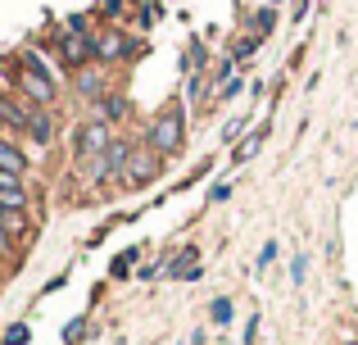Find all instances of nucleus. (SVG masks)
I'll return each mask as SVG.
<instances>
[{
    "label": "nucleus",
    "instance_id": "nucleus-1",
    "mask_svg": "<svg viewBox=\"0 0 358 345\" xmlns=\"http://www.w3.org/2000/svg\"><path fill=\"white\" fill-rule=\"evenodd\" d=\"M145 141H150V150H155L159 160H173V155H182V146H186V105H182V100L164 105L155 118H150Z\"/></svg>",
    "mask_w": 358,
    "mask_h": 345
},
{
    "label": "nucleus",
    "instance_id": "nucleus-2",
    "mask_svg": "<svg viewBox=\"0 0 358 345\" xmlns=\"http://www.w3.org/2000/svg\"><path fill=\"white\" fill-rule=\"evenodd\" d=\"M91 55H96V64H105V69H122L127 59L141 55V41L127 27H96V32H91Z\"/></svg>",
    "mask_w": 358,
    "mask_h": 345
},
{
    "label": "nucleus",
    "instance_id": "nucleus-3",
    "mask_svg": "<svg viewBox=\"0 0 358 345\" xmlns=\"http://www.w3.org/2000/svg\"><path fill=\"white\" fill-rule=\"evenodd\" d=\"M9 82H14V96H18V100H27V105H41V109H55V105H59V96H64L59 82H50L45 73L27 69V64H18V59H14V69H9Z\"/></svg>",
    "mask_w": 358,
    "mask_h": 345
},
{
    "label": "nucleus",
    "instance_id": "nucleus-4",
    "mask_svg": "<svg viewBox=\"0 0 358 345\" xmlns=\"http://www.w3.org/2000/svg\"><path fill=\"white\" fill-rule=\"evenodd\" d=\"M114 127L109 123H100V118H87V123H78L73 127V136H69V155H73V164H91L100 150H109V141H114Z\"/></svg>",
    "mask_w": 358,
    "mask_h": 345
},
{
    "label": "nucleus",
    "instance_id": "nucleus-5",
    "mask_svg": "<svg viewBox=\"0 0 358 345\" xmlns=\"http://www.w3.org/2000/svg\"><path fill=\"white\" fill-rule=\"evenodd\" d=\"M159 173H164V160L150 150L145 136H136V146H131L127 164H122V186H127V191H145V186L155 182Z\"/></svg>",
    "mask_w": 358,
    "mask_h": 345
},
{
    "label": "nucleus",
    "instance_id": "nucleus-6",
    "mask_svg": "<svg viewBox=\"0 0 358 345\" xmlns=\"http://www.w3.org/2000/svg\"><path fill=\"white\" fill-rule=\"evenodd\" d=\"M131 146H136V136H114L109 150H100L96 160L87 164V182L91 186H105V182H114V177H122V164H127Z\"/></svg>",
    "mask_w": 358,
    "mask_h": 345
},
{
    "label": "nucleus",
    "instance_id": "nucleus-7",
    "mask_svg": "<svg viewBox=\"0 0 358 345\" xmlns=\"http://www.w3.org/2000/svg\"><path fill=\"white\" fill-rule=\"evenodd\" d=\"M55 41H59V64L64 69H87V64H96V55H91V32H73V27H64V32H55Z\"/></svg>",
    "mask_w": 358,
    "mask_h": 345
},
{
    "label": "nucleus",
    "instance_id": "nucleus-8",
    "mask_svg": "<svg viewBox=\"0 0 358 345\" xmlns=\"http://www.w3.org/2000/svg\"><path fill=\"white\" fill-rule=\"evenodd\" d=\"M73 91L96 105V100L109 91V69H105V64H87V69H78V73H73Z\"/></svg>",
    "mask_w": 358,
    "mask_h": 345
},
{
    "label": "nucleus",
    "instance_id": "nucleus-9",
    "mask_svg": "<svg viewBox=\"0 0 358 345\" xmlns=\"http://www.w3.org/2000/svg\"><path fill=\"white\" fill-rule=\"evenodd\" d=\"M164 277L173 282H195L200 277V246H182V250H168V264H164Z\"/></svg>",
    "mask_w": 358,
    "mask_h": 345
},
{
    "label": "nucleus",
    "instance_id": "nucleus-10",
    "mask_svg": "<svg viewBox=\"0 0 358 345\" xmlns=\"http://www.w3.org/2000/svg\"><path fill=\"white\" fill-rule=\"evenodd\" d=\"M127 114H131V100L122 96V91H105V96L91 105V118H100V123H109V127H118Z\"/></svg>",
    "mask_w": 358,
    "mask_h": 345
},
{
    "label": "nucleus",
    "instance_id": "nucleus-11",
    "mask_svg": "<svg viewBox=\"0 0 358 345\" xmlns=\"http://www.w3.org/2000/svg\"><path fill=\"white\" fill-rule=\"evenodd\" d=\"M27 141H36V146H41V150H45V146H50L55 141V114H50V109H41V105H32V114H27Z\"/></svg>",
    "mask_w": 358,
    "mask_h": 345
},
{
    "label": "nucleus",
    "instance_id": "nucleus-12",
    "mask_svg": "<svg viewBox=\"0 0 358 345\" xmlns=\"http://www.w3.org/2000/svg\"><path fill=\"white\" fill-rule=\"evenodd\" d=\"M0 173L27 177V155L18 150V141H9V136H0Z\"/></svg>",
    "mask_w": 358,
    "mask_h": 345
},
{
    "label": "nucleus",
    "instance_id": "nucleus-13",
    "mask_svg": "<svg viewBox=\"0 0 358 345\" xmlns=\"http://www.w3.org/2000/svg\"><path fill=\"white\" fill-rule=\"evenodd\" d=\"M27 209H32L27 186H0V213H27Z\"/></svg>",
    "mask_w": 358,
    "mask_h": 345
},
{
    "label": "nucleus",
    "instance_id": "nucleus-14",
    "mask_svg": "<svg viewBox=\"0 0 358 345\" xmlns=\"http://www.w3.org/2000/svg\"><path fill=\"white\" fill-rule=\"evenodd\" d=\"M272 27H277V9H272V5H263L259 14L250 18V36H259V41H268V36H272Z\"/></svg>",
    "mask_w": 358,
    "mask_h": 345
},
{
    "label": "nucleus",
    "instance_id": "nucleus-15",
    "mask_svg": "<svg viewBox=\"0 0 358 345\" xmlns=\"http://www.w3.org/2000/svg\"><path fill=\"white\" fill-rule=\"evenodd\" d=\"M263 141H268V123H259V127H254V132H250V136H245V141L236 146V150H231V160H236V164H245V160H250V155H254V150H259V146H263Z\"/></svg>",
    "mask_w": 358,
    "mask_h": 345
},
{
    "label": "nucleus",
    "instance_id": "nucleus-16",
    "mask_svg": "<svg viewBox=\"0 0 358 345\" xmlns=\"http://www.w3.org/2000/svg\"><path fill=\"white\" fill-rule=\"evenodd\" d=\"M231 318H236V304H231L227 295H218V300L209 304V323H218V328H227Z\"/></svg>",
    "mask_w": 358,
    "mask_h": 345
},
{
    "label": "nucleus",
    "instance_id": "nucleus-17",
    "mask_svg": "<svg viewBox=\"0 0 358 345\" xmlns=\"http://www.w3.org/2000/svg\"><path fill=\"white\" fill-rule=\"evenodd\" d=\"M259 45H263V41H259V36H241V41H236V45H231V59H236V64H250V55H254V50H259Z\"/></svg>",
    "mask_w": 358,
    "mask_h": 345
},
{
    "label": "nucleus",
    "instance_id": "nucleus-18",
    "mask_svg": "<svg viewBox=\"0 0 358 345\" xmlns=\"http://www.w3.org/2000/svg\"><path fill=\"white\" fill-rule=\"evenodd\" d=\"M277 255H281V246H277V241H268V246L259 250V259H254V273H268V268L277 264Z\"/></svg>",
    "mask_w": 358,
    "mask_h": 345
},
{
    "label": "nucleus",
    "instance_id": "nucleus-19",
    "mask_svg": "<svg viewBox=\"0 0 358 345\" xmlns=\"http://www.w3.org/2000/svg\"><path fill=\"white\" fill-rule=\"evenodd\" d=\"M304 277H308V255L295 250V259H290V286H304Z\"/></svg>",
    "mask_w": 358,
    "mask_h": 345
},
{
    "label": "nucleus",
    "instance_id": "nucleus-20",
    "mask_svg": "<svg viewBox=\"0 0 358 345\" xmlns=\"http://www.w3.org/2000/svg\"><path fill=\"white\" fill-rule=\"evenodd\" d=\"M14 250H18V241H14V232L5 227V218H0V259H9Z\"/></svg>",
    "mask_w": 358,
    "mask_h": 345
},
{
    "label": "nucleus",
    "instance_id": "nucleus-21",
    "mask_svg": "<svg viewBox=\"0 0 358 345\" xmlns=\"http://www.w3.org/2000/svg\"><path fill=\"white\" fill-rule=\"evenodd\" d=\"M82 337H87V318H73L69 328H64V341L73 345V341H82Z\"/></svg>",
    "mask_w": 358,
    "mask_h": 345
},
{
    "label": "nucleus",
    "instance_id": "nucleus-22",
    "mask_svg": "<svg viewBox=\"0 0 358 345\" xmlns=\"http://www.w3.org/2000/svg\"><path fill=\"white\" fill-rule=\"evenodd\" d=\"M227 195H231V182H213L209 186V204H222Z\"/></svg>",
    "mask_w": 358,
    "mask_h": 345
},
{
    "label": "nucleus",
    "instance_id": "nucleus-23",
    "mask_svg": "<svg viewBox=\"0 0 358 345\" xmlns=\"http://www.w3.org/2000/svg\"><path fill=\"white\" fill-rule=\"evenodd\" d=\"M27 337H32V332L18 323V328H9V332H5V345H27Z\"/></svg>",
    "mask_w": 358,
    "mask_h": 345
},
{
    "label": "nucleus",
    "instance_id": "nucleus-24",
    "mask_svg": "<svg viewBox=\"0 0 358 345\" xmlns=\"http://www.w3.org/2000/svg\"><path fill=\"white\" fill-rule=\"evenodd\" d=\"M259 341V314L254 318H245V337H241V345H254Z\"/></svg>",
    "mask_w": 358,
    "mask_h": 345
},
{
    "label": "nucleus",
    "instance_id": "nucleus-25",
    "mask_svg": "<svg viewBox=\"0 0 358 345\" xmlns=\"http://www.w3.org/2000/svg\"><path fill=\"white\" fill-rule=\"evenodd\" d=\"M245 132V118H231L227 127H222V141H231V136H241Z\"/></svg>",
    "mask_w": 358,
    "mask_h": 345
},
{
    "label": "nucleus",
    "instance_id": "nucleus-26",
    "mask_svg": "<svg viewBox=\"0 0 358 345\" xmlns=\"http://www.w3.org/2000/svg\"><path fill=\"white\" fill-rule=\"evenodd\" d=\"M263 5H281V0H263Z\"/></svg>",
    "mask_w": 358,
    "mask_h": 345
},
{
    "label": "nucleus",
    "instance_id": "nucleus-27",
    "mask_svg": "<svg viewBox=\"0 0 358 345\" xmlns=\"http://www.w3.org/2000/svg\"><path fill=\"white\" fill-rule=\"evenodd\" d=\"M345 345H358V341H345Z\"/></svg>",
    "mask_w": 358,
    "mask_h": 345
}]
</instances>
